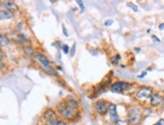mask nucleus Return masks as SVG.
Returning <instances> with one entry per match:
<instances>
[{
    "mask_svg": "<svg viewBox=\"0 0 164 125\" xmlns=\"http://www.w3.org/2000/svg\"><path fill=\"white\" fill-rule=\"evenodd\" d=\"M33 58L39 62L40 67H42V68L43 69L44 72H47V74H49L51 76H57V72L53 70V68H52V65H51V62H49V60L43 55V53L37 52L34 53Z\"/></svg>",
    "mask_w": 164,
    "mask_h": 125,
    "instance_id": "1",
    "label": "nucleus"
},
{
    "mask_svg": "<svg viewBox=\"0 0 164 125\" xmlns=\"http://www.w3.org/2000/svg\"><path fill=\"white\" fill-rule=\"evenodd\" d=\"M57 113L61 115V117L66 120L74 119L75 117H77V114H78L76 109H72L71 107L67 106L63 102L57 106Z\"/></svg>",
    "mask_w": 164,
    "mask_h": 125,
    "instance_id": "2",
    "label": "nucleus"
},
{
    "mask_svg": "<svg viewBox=\"0 0 164 125\" xmlns=\"http://www.w3.org/2000/svg\"><path fill=\"white\" fill-rule=\"evenodd\" d=\"M141 117H142V114H141L140 110L136 109V108H131L128 112V121L130 124L132 125H137L140 120Z\"/></svg>",
    "mask_w": 164,
    "mask_h": 125,
    "instance_id": "3",
    "label": "nucleus"
},
{
    "mask_svg": "<svg viewBox=\"0 0 164 125\" xmlns=\"http://www.w3.org/2000/svg\"><path fill=\"white\" fill-rule=\"evenodd\" d=\"M130 87H131V85L129 83L119 81V82H116V83H114L113 85H111L110 91L113 92V93H121L123 91L129 90Z\"/></svg>",
    "mask_w": 164,
    "mask_h": 125,
    "instance_id": "4",
    "label": "nucleus"
},
{
    "mask_svg": "<svg viewBox=\"0 0 164 125\" xmlns=\"http://www.w3.org/2000/svg\"><path fill=\"white\" fill-rule=\"evenodd\" d=\"M153 90L152 88L150 87H141L138 92L136 93V98L139 100H144V99H148L152 96Z\"/></svg>",
    "mask_w": 164,
    "mask_h": 125,
    "instance_id": "5",
    "label": "nucleus"
},
{
    "mask_svg": "<svg viewBox=\"0 0 164 125\" xmlns=\"http://www.w3.org/2000/svg\"><path fill=\"white\" fill-rule=\"evenodd\" d=\"M0 5L3 7L2 9L10 12L11 14L18 11V6L14 1H2L1 3H0Z\"/></svg>",
    "mask_w": 164,
    "mask_h": 125,
    "instance_id": "6",
    "label": "nucleus"
},
{
    "mask_svg": "<svg viewBox=\"0 0 164 125\" xmlns=\"http://www.w3.org/2000/svg\"><path fill=\"white\" fill-rule=\"evenodd\" d=\"M96 110H97V112L100 114V115H105L107 112H108V103L105 100H99L97 101V103H96Z\"/></svg>",
    "mask_w": 164,
    "mask_h": 125,
    "instance_id": "7",
    "label": "nucleus"
},
{
    "mask_svg": "<svg viewBox=\"0 0 164 125\" xmlns=\"http://www.w3.org/2000/svg\"><path fill=\"white\" fill-rule=\"evenodd\" d=\"M162 101H163V97L160 96L157 93L152 94V96L150 97V104H151L153 107H156L158 105H160L162 103Z\"/></svg>",
    "mask_w": 164,
    "mask_h": 125,
    "instance_id": "8",
    "label": "nucleus"
},
{
    "mask_svg": "<svg viewBox=\"0 0 164 125\" xmlns=\"http://www.w3.org/2000/svg\"><path fill=\"white\" fill-rule=\"evenodd\" d=\"M108 113L110 118L114 122L118 120V114H117V106L115 104H110L108 107Z\"/></svg>",
    "mask_w": 164,
    "mask_h": 125,
    "instance_id": "9",
    "label": "nucleus"
},
{
    "mask_svg": "<svg viewBox=\"0 0 164 125\" xmlns=\"http://www.w3.org/2000/svg\"><path fill=\"white\" fill-rule=\"evenodd\" d=\"M67 106H69V107H71V108H72V109H78L79 108V102L77 101L75 98H72V97H67L66 99H65V102H63Z\"/></svg>",
    "mask_w": 164,
    "mask_h": 125,
    "instance_id": "10",
    "label": "nucleus"
},
{
    "mask_svg": "<svg viewBox=\"0 0 164 125\" xmlns=\"http://www.w3.org/2000/svg\"><path fill=\"white\" fill-rule=\"evenodd\" d=\"M43 118L48 121V120H53V119H57V114L54 110L52 109H47L43 113Z\"/></svg>",
    "mask_w": 164,
    "mask_h": 125,
    "instance_id": "11",
    "label": "nucleus"
},
{
    "mask_svg": "<svg viewBox=\"0 0 164 125\" xmlns=\"http://www.w3.org/2000/svg\"><path fill=\"white\" fill-rule=\"evenodd\" d=\"M12 18V14L10 12H8L6 10L0 8V21L2 20H6V19H11Z\"/></svg>",
    "mask_w": 164,
    "mask_h": 125,
    "instance_id": "12",
    "label": "nucleus"
},
{
    "mask_svg": "<svg viewBox=\"0 0 164 125\" xmlns=\"http://www.w3.org/2000/svg\"><path fill=\"white\" fill-rule=\"evenodd\" d=\"M23 52L25 53V56L26 57H28V58H31V57H33L34 56V50L32 48V47H30L29 44H26V46H23Z\"/></svg>",
    "mask_w": 164,
    "mask_h": 125,
    "instance_id": "13",
    "label": "nucleus"
},
{
    "mask_svg": "<svg viewBox=\"0 0 164 125\" xmlns=\"http://www.w3.org/2000/svg\"><path fill=\"white\" fill-rule=\"evenodd\" d=\"M9 42H10V41H9L7 35L0 33V47H6L9 44Z\"/></svg>",
    "mask_w": 164,
    "mask_h": 125,
    "instance_id": "14",
    "label": "nucleus"
},
{
    "mask_svg": "<svg viewBox=\"0 0 164 125\" xmlns=\"http://www.w3.org/2000/svg\"><path fill=\"white\" fill-rule=\"evenodd\" d=\"M45 125H67V122L61 119H53V120H48L45 122Z\"/></svg>",
    "mask_w": 164,
    "mask_h": 125,
    "instance_id": "15",
    "label": "nucleus"
},
{
    "mask_svg": "<svg viewBox=\"0 0 164 125\" xmlns=\"http://www.w3.org/2000/svg\"><path fill=\"white\" fill-rule=\"evenodd\" d=\"M114 125H130L128 120H117L114 122Z\"/></svg>",
    "mask_w": 164,
    "mask_h": 125,
    "instance_id": "16",
    "label": "nucleus"
},
{
    "mask_svg": "<svg viewBox=\"0 0 164 125\" xmlns=\"http://www.w3.org/2000/svg\"><path fill=\"white\" fill-rule=\"evenodd\" d=\"M76 50H77V44L74 43V44H72V48H71V51H70V57H71V58H74V57H75V55H76Z\"/></svg>",
    "mask_w": 164,
    "mask_h": 125,
    "instance_id": "17",
    "label": "nucleus"
},
{
    "mask_svg": "<svg viewBox=\"0 0 164 125\" xmlns=\"http://www.w3.org/2000/svg\"><path fill=\"white\" fill-rule=\"evenodd\" d=\"M120 60H121V56H120V55H116L115 59H114V60L112 61V64H113V65H118V62H119Z\"/></svg>",
    "mask_w": 164,
    "mask_h": 125,
    "instance_id": "18",
    "label": "nucleus"
},
{
    "mask_svg": "<svg viewBox=\"0 0 164 125\" xmlns=\"http://www.w3.org/2000/svg\"><path fill=\"white\" fill-rule=\"evenodd\" d=\"M62 52H65V53H69L70 52V48H69V46H67V44H63V46L62 47Z\"/></svg>",
    "mask_w": 164,
    "mask_h": 125,
    "instance_id": "19",
    "label": "nucleus"
},
{
    "mask_svg": "<svg viewBox=\"0 0 164 125\" xmlns=\"http://www.w3.org/2000/svg\"><path fill=\"white\" fill-rule=\"evenodd\" d=\"M77 3H78V5L81 7L82 11H85V6H84V3H83V1H81V0H78V1H77Z\"/></svg>",
    "mask_w": 164,
    "mask_h": 125,
    "instance_id": "20",
    "label": "nucleus"
},
{
    "mask_svg": "<svg viewBox=\"0 0 164 125\" xmlns=\"http://www.w3.org/2000/svg\"><path fill=\"white\" fill-rule=\"evenodd\" d=\"M128 6H130V7H132V9H133L134 11H137L138 10V7L136 6V5H134V4H132V3H128L127 4Z\"/></svg>",
    "mask_w": 164,
    "mask_h": 125,
    "instance_id": "21",
    "label": "nucleus"
},
{
    "mask_svg": "<svg viewBox=\"0 0 164 125\" xmlns=\"http://www.w3.org/2000/svg\"><path fill=\"white\" fill-rule=\"evenodd\" d=\"M4 67H5V62H4L3 59H0V70L4 69Z\"/></svg>",
    "mask_w": 164,
    "mask_h": 125,
    "instance_id": "22",
    "label": "nucleus"
},
{
    "mask_svg": "<svg viewBox=\"0 0 164 125\" xmlns=\"http://www.w3.org/2000/svg\"><path fill=\"white\" fill-rule=\"evenodd\" d=\"M62 31H63V34H65V35H66V37H69V33H67V28H66V26H65V25H63V24H62Z\"/></svg>",
    "mask_w": 164,
    "mask_h": 125,
    "instance_id": "23",
    "label": "nucleus"
},
{
    "mask_svg": "<svg viewBox=\"0 0 164 125\" xmlns=\"http://www.w3.org/2000/svg\"><path fill=\"white\" fill-rule=\"evenodd\" d=\"M111 24H113V20H107L106 22H105V25L106 26H110Z\"/></svg>",
    "mask_w": 164,
    "mask_h": 125,
    "instance_id": "24",
    "label": "nucleus"
},
{
    "mask_svg": "<svg viewBox=\"0 0 164 125\" xmlns=\"http://www.w3.org/2000/svg\"><path fill=\"white\" fill-rule=\"evenodd\" d=\"M154 125H164V119H160L157 123H155Z\"/></svg>",
    "mask_w": 164,
    "mask_h": 125,
    "instance_id": "25",
    "label": "nucleus"
},
{
    "mask_svg": "<svg viewBox=\"0 0 164 125\" xmlns=\"http://www.w3.org/2000/svg\"><path fill=\"white\" fill-rule=\"evenodd\" d=\"M0 59H4V52L1 48H0Z\"/></svg>",
    "mask_w": 164,
    "mask_h": 125,
    "instance_id": "26",
    "label": "nucleus"
},
{
    "mask_svg": "<svg viewBox=\"0 0 164 125\" xmlns=\"http://www.w3.org/2000/svg\"><path fill=\"white\" fill-rule=\"evenodd\" d=\"M146 75H147V72H143L142 74H141V75H139V76H138V78H140V79H141V78L145 77V76H146Z\"/></svg>",
    "mask_w": 164,
    "mask_h": 125,
    "instance_id": "27",
    "label": "nucleus"
},
{
    "mask_svg": "<svg viewBox=\"0 0 164 125\" xmlns=\"http://www.w3.org/2000/svg\"><path fill=\"white\" fill-rule=\"evenodd\" d=\"M159 29H164V23H162V24L159 25Z\"/></svg>",
    "mask_w": 164,
    "mask_h": 125,
    "instance_id": "28",
    "label": "nucleus"
},
{
    "mask_svg": "<svg viewBox=\"0 0 164 125\" xmlns=\"http://www.w3.org/2000/svg\"><path fill=\"white\" fill-rule=\"evenodd\" d=\"M152 38H153L154 39H156V41H157L158 42H160V39H159V38H157L155 37V35H153V37H152Z\"/></svg>",
    "mask_w": 164,
    "mask_h": 125,
    "instance_id": "29",
    "label": "nucleus"
},
{
    "mask_svg": "<svg viewBox=\"0 0 164 125\" xmlns=\"http://www.w3.org/2000/svg\"><path fill=\"white\" fill-rule=\"evenodd\" d=\"M56 69H57V70H58V71H62V69L61 68V67H58V66H57V67H56Z\"/></svg>",
    "mask_w": 164,
    "mask_h": 125,
    "instance_id": "30",
    "label": "nucleus"
},
{
    "mask_svg": "<svg viewBox=\"0 0 164 125\" xmlns=\"http://www.w3.org/2000/svg\"><path fill=\"white\" fill-rule=\"evenodd\" d=\"M134 50H135L136 52H140V48H134Z\"/></svg>",
    "mask_w": 164,
    "mask_h": 125,
    "instance_id": "31",
    "label": "nucleus"
},
{
    "mask_svg": "<svg viewBox=\"0 0 164 125\" xmlns=\"http://www.w3.org/2000/svg\"><path fill=\"white\" fill-rule=\"evenodd\" d=\"M163 109H164V103H163Z\"/></svg>",
    "mask_w": 164,
    "mask_h": 125,
    "instance_id": "32",
    "label": "nucleus"
},
{
    "mask_svg": "<svg viewBox=\"0 0 164 125\" xmlns=\"http://www.w3.org/2000/svg\"><path fill=\"white\" fill-rule=\"evenodd\" d=\"M163 99H164V97H163Z\"/></svg>",
    "mask_w": 164,
    "mask_h": 125,
    "instance_id": "33",
    "label": "nucleus"
}]
</instances>
